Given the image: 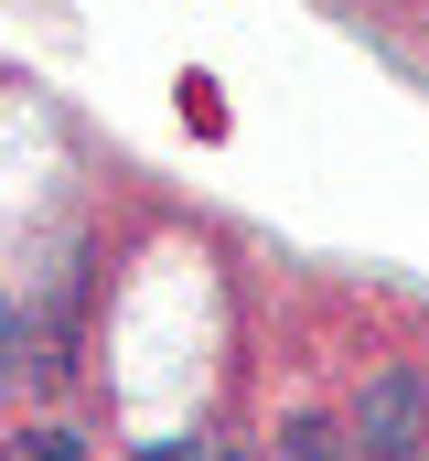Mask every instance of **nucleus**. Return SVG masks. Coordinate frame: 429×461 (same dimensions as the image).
<instances>
[{"label":"nucleus","instance_id":"nucleus-1","mask_svg":"<svg viewBox=\"0 0 429 461\" xmlns=\"http://www.w3.org/2000/svg\"><path fill=\"white\" fill-rule=\"evenodd\" d=\"M429 451V386L419 365H376L354 386V461H419Z\"/></svg>","mask_w":429,"mask_h":461},{"label":"nucleus","instance_id":"nucleus-2","mask_svg":"<svg viewBox=\"0 0 429 461\" xmlns=\"http://www.w3.org/2000/svg\"><path fill=\"white\" fill-rule=\"evenodd\" d=\"M279 461H354V440L322 429V419H290V429H279Z\"/></svg>","mask_w":429,"mask_h":461},{"label":"nucleus","instance_id":"nucleus-4","mask_svg":"<svg viewBox=\"0 0 429 461\" xmlns=\"http://www.w3.org/2000/svg\"><path fill=\"white\" fill-rule=\"evenodd\" d=\"M11 344H22V312H0V386H11V365H22Z\"/></svg>","mask_w":429,"mask_h":461},{"label":"nucleus","instance_id":"nucleus-3","mask_svg":"<svg viewBox=\"0 0 429 461\" xmlns=\"http://www.w3.org/2000/svg\"><path fill=\"white\" fill-rule=\"evenodd\" d=\"M0 461H87V451H76L65 429H32V440H11V451H0Z\"/></svg>","mask_w":429,"mask_h":461}]
</instances>
